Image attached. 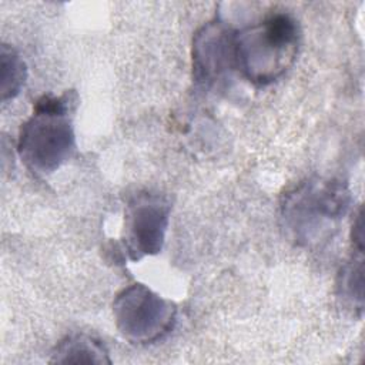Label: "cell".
Segmentation results:
<instances>
[{
  "label": "cell",
  "instance_id": "cell-1",
  "mask_svg": "<svg viewBox=\"0 0 365 365\" xmlns=\"http://www.w3.org/2000/svg\"><path fill=\"white\" fill-rule=\"evenodd\" d=\"M345 181L331 177H309L287 190L279 202V220L285 235L302 248L329 240L351 207Z\"/></svg>",
  "mask_w": 365,
  "mask_h": 365
},
{
  "label": "cell",
  "instance_id": "cell-2",
  "mask_svg": "<svg viewBox=\"0 0 365 365\" xmlns=\"http://www.w3.org/2000/svg\"><path fill=\"white\" fill-rule=\"evenodd\" d=\"M76 104L74 90L60 96L44 94L36 101L33 114L21 124L17 143L19 155L30 171L51 174L74 155Z\"/></svg>",
  "mask_w": 365,
  "mask_h": 365
},
{
  "label": "cell",
  "instance_id": "cell-3",
  "mask_svg": "<svg viewBox=\"0 0 365 365\" xmlns=\"http://www.w3.org/2000/svg\"><path fill=\"white\" fill-rule=\"evenodd\" d=\"M301 29L289 13H272L264 20L237 31V70L257 86L278 80L295 61Z\"/></svg>",
  "mask_w": 365,
  "mask_h": 365
},
{
  "label": "cell",
  "instance_id": "cell-4",
  "mask_svg": "<svg viewBox=\"0 0 365 365\" xmlns=\"http://www.w3.org/2000/svg\"><path fill=\"white\" fill-rule=\"evenodd\" d=\"M113 315L124 339L145 345L163 339L173 331L177 322V307L147 285L137 282L115 295Z\"/></svg>",
  "mask_w": 365,
  "mask_h": 365
},
{
  "label": "cell",
  "instance_id": "cell-5",
  "mask_svg": "<svg viewBox=\"0 0 365 365\" xmlns=\"http://www.w3.org/2000/svg\"><path fill=\"white\" fill-rule=\"evenodd\" d=\"M168 200L151 191L133 195L124 214V250L133 261L155 255L163 250L170 222Z\"/></svg>",
  "mask_w": 365,
  "mask_h": 365
},
{
  "label": "cell",
  "instance_id": "cell-6",
  "mask_svg": "<svg viewBox=\"0 0 365 365\" xmlns=\"http://www.w3.org/2000/svg\"><path fill=\"white\" fill-rule=\"evenodd\" d=\"M237 30L215 17L202 24L192 37V77L202 88H214L237 68Z\"/></svg>",
  "mask_w": 365,
  "mask_h": 365
},
{
  "label": "cell",
  "instance_id": "cell-7",
  "mask_svg": "<svg viewBox=\"0 0 365 365\" xmlns=\"http://www.w3.org/2000/svg\"><path fill=\"white\" fill-rule=\"evenodd\" d=\"M50 362L54 364H111L106 345L87 334H70L54 348Z\"/></svg>",
  "mask_w": 365,
  "mask_h": 365
},
{
  "label": "cell",
  "instance_id": "cell-8",
  "mask_svg": "<svg viewBox=\"0 0 365 365\" xmlns=\"http://www.w3.org/2000/svg\"><path fill=\"white\" fill-rule=\"evenodd\" d=\"M351 242L352 252L338 274L336 288L339 297L361 312L364 307V242Z\"/></svg>",
  "mask_w": 365,
  "mask_h": 365
},
{
  "label": "cell",
  "instance_id": "cell-9",
  "mask_svg": "<svg viewBox=\"0 0 365 365\" xmlns=\"http://www.w3.org/2000/svg\"><path fill=\"white\" fill-rule=\"evenodd\" d=\"M0 67H1V100L14 98L23 88L27 80V66L21 56L9 44H1L0 51Z\"/></svg>",
  "mask_w": 365,
  "mask_h": 365
}]
</instances>
